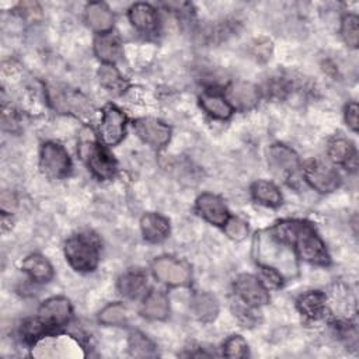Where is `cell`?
<instances>
[{
	"label": "cell",
	"instance_id": "e0dca14e",
	"mask_svg": "<svg viewBox=\"0 0 359 359\" xmlns=\"http://www.w3.org/2000/svg\"><path fill=\"white\" fill-rule=\"evenodd\" d=\"M86 20L91 29L100 34H107L112 28L114 17L109 8L100 1L90 3L86 7Z\"/></svg>",
	"mask_w": 359,
	"mask_h": 359
},
{
	"label": "cell",
	"instance_id": "d6986e66",
	"mask_svg": "<svg viewBox=\"0 0 359 359\" xmlns=\"http://www.w3.org/2000/svg\"><path fill=\"white\" fill-rule=\"evenodd\" d=\"M94 50L98 59H101L107 65H112L122 55L119 38L111 32L101 34L100 36H97L94 42Z\"/></svg>",
	"mask_w": 359,
	"mask_h": 359
},
{
	"label": "cell",
	"instance_id": "4dcf8cb0",
	"mask_svg": "<svg viewBox=\"0 0 359 359\" xmlns=\"http://www.w3.org/2000/svg\"><path fill=\"white\" fill-rule=\"evenodd\" d=\"M98 320L105 325H121L126 321V309L121 303H111L100 311Z\"/></svg>",
	"mask_w": 359,
	"mask_h": 359
},
{
	"label": "cell",
	"instance_id": "ba28073f",
	"mask_svg": "<svg viewBox=\"0 0 359 359\" xmlns=\"http://www.w3.org/2000/svg\"><path fill=\"white\" fill-rule=\"evenodd\" d=\"M268 165L279 177L290 178L299 170L297 154L285 144H272L268 149Z\"/></svg>",
	"mask_w": 359,
	"mask_h": 359
},
{
	"label": "cell",
	"instance_id": "4fadbf2b",
	"mask_svg": "<svg viewBox=\"0 0 359 359\" xmlns=\"http://www.w3.org/2000/svg\"><path fill=\"white\" fill-rule=\"evenodd\" d=\"M236 292L237 294L241 297V300L244 303H247L248 306H262L266 304L269 302V294L265 289V286L261 283V280L252 275L244 273L240 275L236 279L234 283Z\"/></svg>",
	"mask_w": 359,
	"mask_h": 359
},
{
	"label": "cell",
	"instance_id": "52a82bcc",
	"mask_svg": "<svg viewBox=\"0 0 359 359\" xmlns=\"http://www.w3.org/2000/svg\"><path fill=\"white\" fill-rule=\"evenodd\" d=\"M304 178L318 192H332L339 187V174L323 161H310L304 168Z\"/></svg>",
	"mask_w": 359,
	"mask_h": 359
},
{
	"label": "cell",
	"instance_id": "cb8c5ba5",
	"mask_svg": "<svg viewBox=\"0 0 359 359\" xmlns=\"http://www.w3.org/2000/svg\"><path fill=\"white\" fill-rule=\"evenodd\" d=\"M22 269L35 280V282H49L53 276V268L49 261L39 255L32 254L27 257L22 262Z\"/></svg>",
	"mask_w": 359,
	"mask_h": 359
},
{
	"label": "cell",
	"instance_id": "4316f807",
	"mask_svg": "<svg viewBox=\"0 0 359 359\" xmlns=\"http://www.w3.org/2000/svg\"><path fill=\"white\" fill-rule=\"evenodd\" d=\"M252 196L262 205L279 206L282 203V195L279 189L269 181H257L252 184Z\"/></svg>",
	"mask_w": 359,
	"mask_h": 359
},
{
	"label": "cell",
	"instance_id": "277c9868",
	"mask_svg": "<svg viewBox=\"0 0 359 359\" xmlns=\"http://www.w3.org/2000/svg\"><path fill=\"white\" fill-rule=\"evenodd\" d=\"M80 153L95 177L100 180H109L114 177L116 171V161L104 147L91 139H86L81 142Z\"/></svg>",
	"mask_w": 359,
	"mask_h": 359
},
{
	"label": "cell",
	"instance_id": "8992f818",
	"mask_svg": "<svg viewBox=\"0 0 359 359\" xmlns=\"http://www.w3.org/2000/svg\"><path fill=\"white\" fill-rule=\"evenodd\" d=\"M154 276L170 286H184L191 280V271L184 264L174 258L161 257L151 265Z\"/></svg>",
	"mask_w": 359,
	"mask_h": 359
},
{
	"label": "cell",
	"instance_id": "2e32d148",
	"mask_svg": "<svg viewBox=\"0 0 359 359\" xmlns=\"http://www.w3.org/2000/svg\"><path fill=\"white\" fill-rule=\"evenodd\" d=\"M129 20L132 25L142 32H153L158 25V15L156 10L146 3H136L129 10Z\"/></svg>",
	"mask_w": 359,
	"mask_h": 359
},
{
	"label": "cell",
	"instance_id": "484cf974",
	"mask_svg": "<svg viewBox=\"0 0 359 359\" xmlns=\"http://www.w3.org/2000/svg\"><path fill=\"white\" fill-rule=\"evenodd\" d=\"M328 156L334 163L344 165H349L351 161H355L356 158L353 144L344 137H337L330 142Z\"/></svg>",
	"mask_w": 359,
	"mask_h": 359
},
{
	"label": "cell",
	"instance_id": "8fae6325",
	"mask_svg": "<svg viewBox=\"0 0 359 359\" xmlns=\"http://www.w3.org/2000/svg\"><path fill=\"white\" fill-rule=\"evenodd\" d=\"M133 128L137 136L154 149L163 147L171 137L170 126L153 118H140L133 123Z\"/></svg>",
	"mask_w": 359,
	"mask_h": 359
},
{
	"label": "cell",
	"instance_id": "3957f363",
	"mask_svg": "<svg viewBox=\"0 0 359 359\" xmlns=\"http://www.w3.org/2000/svg\"><path fill=\"white\" fill-rule=\"evenodd\" d=\"M48 94L50 104L59 112L73 114L79 118H88L93 115V107L90 101L76 90L60 86H52L49 87Z\"/></svg>",
	"mask_w": 359,
	"mask_h": 359
},
{
	"label": "cell",
	"instance_id": "603a6c76",
	"mask_svg": "<svg viewBox=\"0 0 359 359\" xmlns=\"http://www.w3.org/2000/svg\"><path fill=\"white\" fill-rule=\"evenodd\" d=\"M192 311L201 321H212L219 313L217 299L208 292H198L192 297Z\"/></svg>",
	"mask_w": 359,
	"mask_h": 359
},
{
	"label": "cell",
	"instance_id": "83f0119b",
	"mask_svg": "<svg viewBox=\"0 0 359 359\" xmlns=\"http://www.w3.org/2000/svg\"><path fill=\"white\" fill-rule=\"evenodd\" d=\"M101 84L114 93H122L126 87V81L121 77L118 70L112 65H102L98 70Z\"/></svg>",
	"mask_w": 359,
	"mask_h": 359
},
{
	"label": "cell",
	"instance_id": "f1b7e54d",
	"mask_svg": "<svg viewBox=\"0 0 359 359\" xmlns=\"http://www.w3.org/2000/svg\"><path fill=\"white\" fill-rule=\"evenodd\" d=\"M129 352L132 356L146 358V356H154L156 348L144 334L135 331L129 337Z\"/></svg>",
	"mask_w": 359,
	"mask_h": 359
},
{
	"label": "cell",
	"instance_id": "9a60e30c",
	"mask_svg": "<svg viewBox=\"0 0 359 359\" xmlns=\"http://www.w3.org/2000/svg\"><path fill=\"white\" fill-rule=\"evenodd\" d=\"M143 237L150 243L163 241L170 233V223L158 213H146L140 220Z\"/></svg>",
	"mask_w": 359,
	"mask_h": 359
},
{
	"label": "cell",
	"instance_id": "5b68a950",
	"mask_svg": "<svg viewBox=\"0 0 359 359\" xmlns=\"http://www.w3.org/2000/svg\"><path fill=\"white\" fill-rule=\"evenodd\" d=\"M41 168L50 178H63L72 170V161L63 146L48 142L41 147Z\"/></svg>",
	"mask_w": 359,
	"mask_h": 359
},
{
	"label": "cell",
	"instance_id": "5bb4252c",
	"mask_svg": "<svg viewBox=\"0 0 359 359\" xmlns=\"http://www.w3.org/2000/svg\"><path fill=\"white\" fill-rule=\"evenodd\" d=\"M198 213L215 226H224L229 219V212L224 202L213 194H202L196 199Z\"/></svg>",
	"mask_w": 359,
	"mask_h": 359
},
{
	"label": "cell",
	"instance_id": "ac0fdd59",
	"mask_svg": "<svg viewBox=\"0 0 359 359\" xmlns=\"http://www.w3.org/2000/svg\"><path fill=\"white\" fill-rule=\"evenodd\" d=\"M147 287V276L142 271H128L118 280L121 294L128 299H137L144 294Z\"/></svg>",
	"mask_w": 359,
	"mask_h": 359
},
{
	"label": "cell",
	"instance_id": "7a4b0ae2",
	"mask_svg": "<svg viewBox=\"0 0 359 359\" xmlns=\"http://www.w3.org/2000/svg\"><path fill=\"white\" fill-rule=\"evenodd\" d=\"M65 255L76 271H93L100 259L98 243L90 234H76L66 241Z\"/></svg>",
	"mask_w": 359,
	"mask_h": 359
},
{
	"label": "cell",
	"instance_id": "7402d4cb",
	"mask_svg": "<svg viewBox=\"0 0 359 359\" xmlns=\"http://www.w3.org/2000/svg\"><path fill=\"white\" fill-rule=\"evenodd\" d=\"M201 105L210 116L216 119H227L233 112V107L229 100L212 91H205L201 95Z\"/></svg>",
	"mask_w": 359,
	"mask_h": 359
},
{
	"label": "cell",
	"instance_id": "44dd1931",
	"mask_svg": "<svg viewBox=\"0 0 359 359\" xmlns=\"http://www.w3.org/2000/svg\"><path fill=\"white\" fill-rule=\"evenodd\" d=\"M170 306L167 296L160 290L150 292L143 302L142 314L149 320H164L168 316Z\"/></svg>",
	"mask_w": 359,
	"mask_h": 359
},
{
	"label": "cell",
	"instance_id": "6da1fadb",
	"mask_svg": "<svg viewBox=\"0 0 359 359\" xmlns=\"http://www.w3.org/2000/svg\"><path fill=\"white\" fill-rule=\"evenodd\" d=\"M271 234L286 245H294L300 258L316 265H328L330 255L314 229L300 220L279 222Z\"/></svg>",
	"mask_w": 359,
	"mask_h": 359
},
{
	"label": "cell",
	"instance_id": "d6a6232c",
	"mask_svg": "<svg viewBox=\"0 0 359 359\" xmlns=\"http://www.w3.org/2000/svg\"><path fill=\"white\" fill-rule=\"evenodd\" d=\"M224 230H226V234L230 238H233L236 241H240L247 236L248 226L240 217H229L227 222L224 223Z\"/></svg>",
	"mask_w": 359,
	"mask_h": 359
},
{
	"label": "cell",
	"instance_id": "7c38bea8",
	"mask_svg": "<svg viewBox=\"0 0 359 359\" xmlns=\"http://www.w3.org/2000/svg\"><path fill=\"white\" fill-rule=\"evenodd\" d=\"M32 355L38 358H43V356L65 358V356H76L81 353H80L79 344L73 338L60 335V337H53V338H48L38 342L35 351H32Z\"/></svg>",
	"mask_w": 359,
	"mask_h": 359
},
{
	"label": "cell",
	"instance_id": "1f68e13d",
	"mask_svg": "<svg viewBox=\"0 0 359 359\" xmlns=\"http://www.w3.org/2000/svg\"><path fill=\"white\" fill-rule=\"evenodd\" d=\"M223 353L227 358H245L248 355V345L241 335H231L223 344Z\"/></svg>",
	"mask_w": 359,
	"mask_h": 359
},
{
	"label": "cell",
	"instance_id": "f546056e",
	"mask_svg": "<svg viewBox=\"0 0 359 359\" xmlns=\"http://www.w3.org/2000/svg\"><path fill=\"white\" fill-rule=\"evenodd\" d=\"M341 35L345 43L351 48H356L359 43V18L355 14H346L341 22Z\"/></svg>",
	"mask_w": 359,
	"mask_h": 359
},
{
	"label": "cell",
	"instance_id": "e575fe53",
	"mask_svg": "<svg viewBox=\"0 0 359 359\" xmlns=\"http://www.w3.org/2000/svg\"><path fill=\"white\" fill-rule=\"evenodd\" d=\"M14 205H15V201H14L11 192L4 191V192L1 194V209H3V212L11 210V208H13Z\"/></svg>",
	"mask_w": 359,
	"mask_h": 359
},
{
	"label": "cell",
	"instance_id": "30bf717a",
	"mask_svg": "<svg viewBox=\"0 0 359 359\" xmlns=\"http://www.w3.org/2000/svg\"><path fill=\"white\" fill-rule=\"evenodd\" d=\"M72 317L70 302L65 297H52L43 302L39 307L38 318L46 328L62 327L69 323Z\"/></svg>",
	"mask_w": 359,
	"mask_h": 359
},
{
	"label": "cell",
	"instance_id": "d4e9b609",
	"mask_svg": "<svg viewBox=\"0 0 359 359\" xmlns=\"http://www.w3.org/2000/svg\"><path fill=\"white\" fill-rule=\"evenodd\" d=\"M300 313L311 320H318L325 311V296L321 292H307L297 300Z\"/></svg>",
	"mask_w": 359,
	"mask_h": 359
},
{
	"label": "cell",
	"instance_id": "836d02e7",
	"mask_svg": "<svg viewBox=\"0 0 359 359\" xmlns=\"http://www.w3.org/2000/svg\"><path fill=\"white\" fill-rule=\"evenodd\" d=\"M345 121L352 130H358V104L351 102L345 108Z\"/></svg>",
	"mask_w": 359,
	"mask_h": 359
},
{
	"label": "cell",
	"instance_id": "9c48e42d",
	"mask_svg": "<svg viewBox=\"0 0 359 359\" xmlns=\"http://www.w3.org/2000/svg\"><path fill=\"white\" fill-rule=\"evenodd\" d=\"M126 116L114 105H107L102 112V121L100 126L101 139L108 146L118 144L125 136Z\"/></svg>",
	"mask_w": 359,
	"mask_h": 359
},
{
	"label": "cell",
	"instance_id": "ffe728a7",
	"mask_svg": "<svg viewBox=\"0 0 359 359\" xmlns=\"http://www.w3.org/2000/svg\"><path fill=\"white\" fill-rule=\"evenodd\" d=\"M227 94H229V100L231 101V104L240 109H248V108L254 107L259 98L258 90L252 84L244 83V81L231 84L229 87Z\"/></svg>",
	"mask_w": 359,
	"mask_h": 359
}]
</instances>
